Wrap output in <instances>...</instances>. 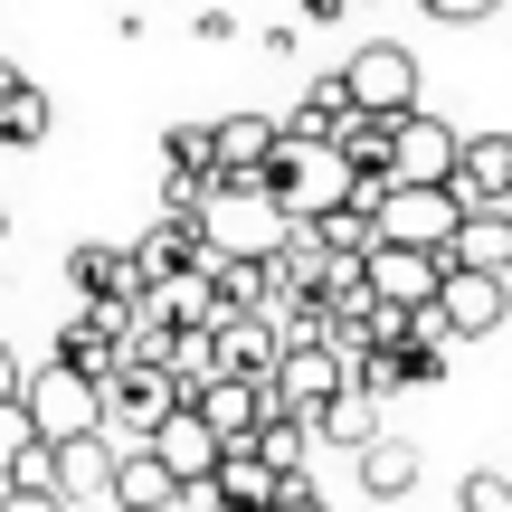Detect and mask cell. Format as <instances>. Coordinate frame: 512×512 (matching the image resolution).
Returning a JSON list of instances; mask_svg holds the SVG:
<instances>
[{"label": "cell", "instance_id": "cell-1", "mask_svg": "<svg viewBox=\"0 0 512 512\" xmlns=\"http://www.w3.org/2000/svg\"><path fill=\"white\" fill-rule=\"evenodd\" d=\"M266 190L285 200V219H294V228H323L332 209L361 200V171H351V152H342V143H294V133H285V152H275Z\"/></svg>", "mask_w": 512, "mask_h": 512}, {"label": "cell", "instance_id": "cell-2", "mask_svg": "<svg viewBox=\"0 0 512 512\" xmlns=\"http://www.w3.org/2000/svg\"><path fill=\"white\" fill-rule=\"evenodd\" d=\"M200 228H209V247H228V256H285L294 238V219H285V200H275L266 181H209V200H200Z\"/></svg>", "mask_w": 512, "mask_h": 512}, {"label": "cell", "instance_id": "cell-3", "mask_svg": "<svg viewBox=\"0 0 512 512\" xmlns=\"http://www.w3.org/2000/svg\"><path fill=\"white\" fill-rule=\"evenodd\" d=\"M456 228H465V200L446 181H389V200H380V247H427V256H446L456 247Z\"/></svg>", "mask_w": 512, "mask_h": 512}, {"label": "cell", "instance_id": "cell-4", "mask_svg": "<svg viewBox=\"0 0 512 512\" xmlns=\"http://www.w3.org/2000/svg\"><path fill=\"white\" fill-rule=\"evenodd\" d=\"M342 95H351V114L399 124V114H418V57H408L399 38H370V48L342 57Z\"/></svg>", "mask_w": 512, "mask_h": 512}, {"label": "cell", "instance_id": "cell-5", "mask_svg": "<svg viewBox=\"0 0 512 512\" xmlns=\"http://www.w3.org/2000/svg\"><path fill=\"white\" fill-rule=\"evenodd\" d=\"M29 427L38 446H76V437H105V380H76V370H29Z\"/></svg>", "mask_w": 512, "mask_h": 512}, {"label": "cell", "instance_id": "cell-6", "mask_svg": "<svg viewBox=\"0 0 512 512\" xmlns=\"http://www.w3.org/2000/svg\"><path fill=\"white\" fill-rule=\"evenodd\" d=\"M342 389H351V361L332 342H285V361L266 370V408L275 418H304V427L323 418V399H342Z\"/></svg>", "mask_w": 512, "mask_h": 512}, {"label": "cell", "instance_id": "cell-7", "mask_svg": "<svg viewBox=\"0 0 512 512\" xmlns=\"http://www.w3.org/2000/svg\"><path fill=\"white\" fill-rule=\"evenodd\" d=\"M67 285L86 294L95 313H114V323H133V313L152 304V275H143V256H133V247H114V238H86V247H67Z\"/></svg>", "mask_w": 512, "mask_h": 512}, {"label": "cell", "instance_id": "cell-8", "mask_svg": "<svg viewBox=\"0 0 512 512\" xmlns=\"http://www.w3.org/2000/svg\"><path fill=\"white\" fill-rule=\"evenodd\" d=\"M171 408H190L181 380H171V370H133V361H124V370L105 380V437H114V446H152Z\"/></svg>", "mask_w": 512, "mask_h": 512}, {"label": "cell", "instance_id": "cell-9", "mask_svg": "<svg viewBox=\"0 0 512 512\" xmlns=\"http://www.w3.org/2000/svg\"><path fill=\"white\" fill-rule=\"evenodd\" d=\"M361 275H370V304H389V313H418V304H437V285H446V256H427V247H380Z\"/></svg>", "mask_w": 512, "mask_h": 512}, {"label": "cell", "instance_id": "cell-10", "mask_svg": "<svg viewBox=\"0 0 512 512\" xmlns=\"http://www.w3.org/2000/svg\"><path fill=\"white\" fill-rule=\"evenodd\" d=\"M437 313H446V332H456V342H484V332L512 313V275H465V266H446Z\"/></svg>", "mask_w": 512, "mask_h": 512}, {"label": "cell", "instance_id": "cell-11", "mask_svg": "<svg viewBox=\"0 0 512 512\" xmlns=\"http://www.w3.org/2000/svg\"><path fill=\"white\" fill-rule=\"evenodd\" d=\"M456 152H465V133H446L437 114H399V133H389V181H456Z\"/></svg>", "mask_w": 512, "mask_h": 512}, {"label": "cell", "instance_id": "cell-12", "mask_svg": "<svg viewBox=\"0 0 512 512\" xmlns=\"http://www.w3.org/2000/svg\"><path fill=\"white\" fill-rule=\"evenodd\" d=\"M57 370H76V380H114L124 370V323L95 304H76L67 323H57Z\"/></svg>", "mask_w": 512, "mask_h": 512}, {"label": "cell", "instance_id": "cell-13", "mask_svg": "<svg viewBox=\"0 0 512 512\" xmlns=\"http://www.w3.org/2000/svg\"><path fill=\"white\" fill-rule=\"evenodd\" d=\"M446 190H456L465 209H512V133H465Z\"/></svg>", "mask_w": 512, "mask_h": 512}, {"label": "cell", "instance_id": "cell-14", "mask_svg": "<svg viewBox=\"0 0 512 512\" xmlns=\"http://www.w3.org/2000/svg\"><path fill=\"white\" fill-rule=\"evenodd\" d=\"M190 408H200V418L219 427V446H247L256 427L275 418V408H266V380H247V370H219V380H209V389H200Z\"/></svg>", "mask_w": 512, "mask_h": 512}, {"label": "cell", "instance_id": "cell-15", "mask_svg": "<svg viewBox=\"0 0 512 512\" xmlns=\"http://www.w3.org/2000/svg\"><path fill=\"white\" fill-rule=\"evenodd\" d=\"M275 152H285L275 114H219V181H266Z\"/></svg>", "mask_w": 512, "mask_h": 512}, {"label": "cell", "instance_id": "cell-16", "mask_svg": "<svg viewBox=\"0 0 512 512\" xmlns=\"http://www.w3.org/2000/svg\"><path fill=\"white\" fill-rule=\"evenodd\" d=\"M152 456H162V465H171L181 484H209L228 446H219V427H209L200 408H171V418H162V437H152Z\"/></svg>", "mask_w": 512, "mask_h": 512}, {"label": "cell", "instance_id": "cell-17", "mask_svg": "<svg viewBox=\"0 0 512 512\" xmlns=\"http://www.w3.org/2000/svg\"><path fill=\"white\" fill-rule=\"evenodd\" d=\"M209 494H219L228 512H275V503L294 494V484L275 475V465L256 456V446H228V456H219V475H209Z\"/></svg>", "mask_w": 512, "mask_h": 512}, {"label": "cell", "instance_id": "cell-18", "mask_svg": "<svg viewBox=\"0 0 512 512\" xmlns=\"http://www.w3.org/2000/svg\"><path fill=\"white\" fill-rule=\"evenodd\" d=\"M446 266H465V275H512V209H465Z\"/></svg>", "mask_w": 512, "mask_h": 512}, {"label": "cell", "instance_id": "cell-19", "mask_svg": "<svg viewBox=\"0 0 512 512\" xmlns=\"http://www.w3.org/2000/svg\"><path fill=\"white\" fill-rule=\"evenodd\" d=\"M275 361H285V332H275V313H228V323H219V370L266 380Z\"/></svg>", "mask_w": 512, "mask_h": 512}, {"label": "cell", "instance_id": "cell-20", "mask_svg": "<svg viewBox=\"0 0 512 512\" xmlns=\"http://www.w3.org/2000/svg\"><path fill=\"white\" fill-rule=\"evenodd\" d=\"M181 503V475H171L152 446H124V465H114V512H171Z\"/></svg>", "mask_w": 512, "mask_h": 512}, {"label": "cell", "instance_id": "cell-21", "mask_svg": "<svg viewBox=\"0 0 512 512\" xmlns=\"http://www.w3.org/2000/svg\"><path fill=\"white\" fill-rule=\"evenodd\" d=\"M275 124H285L294 143H342V133H351V95H342V67H332V76H313V86H304V105H294V114H275Z\"/></svg>", "mask_w": 512, "mask_h": 512}, {"label": "cell", "instance_id": "cell-22", "mask_svg": "<svg viewBox=\"0 0 512 512\" xmlns=\"http://www.w3.org/2000/svg\"><path fill=\"white\" fill-rule=\"evenodd\" d=\"M351 465H361V494H370V503H399V494H418V446H408V437H370Z\"/></svg>", "mask_w": 512, "mask_h": 512}, {"label": "cell", "instance_id": "cell-23", "mask_svg": "<svg viewBox=\"0 0 512 512\" xmlns=\"http://www.w3.org/2000/svg\"><path fill=\"white\" fill-rule=\"evenodd\" d=\"M370 437H380V399H370V389H342V399H323V418H313V446H342V456H361Z\"/></svg>", "mask_w": 512, "mask_h": 512}, {"label": "cell", "instance_id": "cell-24", "mask_svg": "<svg viewBox=\"0 0 512 512\" xmlns=\"http://www.w3.org/2000/svg\"><path fill=\"white\" fill-rule=\"evenodd\" d=\"M48 124H57L48 86H29V76H10V86H0V143H10V152H29V143H48Z\"/></svg>", "mask_w": 512, "mask_h": 512}, {"label": "cell", "instance_id": "cell-25", "mask_svg": "<svg viewBox=\"0 0 512 512\" xmlns=\"http://www.w3.org/2000/svg\"><path fill=\"white\" fill-rule=\"evenodd\" d=\"M247 446H256V456H266L285 484H313V475H304V456H313V427H304V418H266Z\"/></svg>", "mask_w": 512, "mask_h": 512}, {"label": "cell", "instance_id": "cell-26", "mask_svg": "<svg viewBox=\"0 0 512 512\" xmlns=\"http://www.w3.org/2000/svg\"><path fill=\"white\" fill-rule=\"evenodd\" d=\"M38 456V427H29V399H0V484Z\"/></svg>", "mask_w": 512, "mask_h": 512}, {"label": "cell", "instance_id": "cell-27", "mask_svg": "<svg viewBox=\"0 0 512 512\" xmlns=\"http://www.w3.org/2000/svg\"><path fill=\"white\" fill-rule=\"evenodd\" d=\"M456 512H512V465H475L465 494H456Z\"/></svg>", "mask_w": 512, "mask_h": 512}, {"label": "cell", "instance_id": "cell-28", "mask_svg": "<svg viewBox=\"0 0 512 512\" xmlns=\"http://www.w3.org/2000/svg\"><path fill=\"white\" fill-rule=\"evenodd\" d=\"M0 512H67V494H29V484H0Z\"/></svg>", "mask_w": 512, "mask_h": 512}, {"label": "cell", "instance_id": "cell-29", "mask_svg": "<svg viewBox=\"0 0 512 512\" xmlns=\"http://www.w3.org/2000/svg\"><path fill=\"white\" fill-rule=\"evenodd\" d=\"M418 10H437V19H456V29H465V19H494L503 0H418Z\"/></svg>", "mask_w": 512, "mask_h": 512}, {"label": "cell", "instance_id": "cell-30", "mask_svg": "<svg viewBox=\"0 0 512 512\" xmlns=\"http://www.w3.org/2000/svg\"><path fill=\"white\" fill-rule=\"evenodd\" d=\"M0 399H29V361H19L10 342H0Z\"/></svg>", "mask_w": 512, "mask_h": 512}, {"label": "cell", "instance_id": "cell-31", "mask_svg": "<svg viewBox=\"0 0 512 512\" xmlns=\"http://www.w3.org/2000/svg\"><path fill=\"white\" fill-rule=\"evenodd\" d=\"M351 10H361V0H304V19H313V29H332V19H351Z\"/></svg>", "mask_w": 512, "mask_h": 512}, {"label": "cell", "instance_id": "cell-32", "mask_svg": "<svg viewBox=\"0 0 512 512\" xmlns=\"http://www.w3.org/2000/svg\"><path fill=\"white\" fill-rule=\"evenodd\" d=\"M275 512H332V503H323V494H313V484H294V494H285V503H275Z\"/></svg>", "mask_w": 512, "mask_h": 512}, {"label": "cell", "instance_id": "cell-33", "mask_svg": "<svg viewBox=\"0 0 512 512\" xmlns=\"http://www.w3.org/2000/svg\"><path fill=\"white\" fill-rule=\"evenodd\" d=\"M0 238H10V200H0Z\"/></svg>", "mask_w": 512, "mask_h": 512}, {"label": "cell", "instance_id": "cell-34", "mask_svg": "<svg viewBox=\"0 0 512 512\" xmlns=\"http://www.w3.org/2000/svg\"><path fill=\"white\" fill-rule=\"evenodd\" d=\"M76 512H114V503H76Z\"/></svg>", "mask_w": 512, "mask_h": 512}, {"label": "cell", "instance_id": "cell-35", "mask_svg": "<svg viewBox=\"0 0 512 512\" xmlns=\"http://www.w3.org/2000/svg\"><path fill=\"white\" fill-rule=\"evenodd\" d=\"M0 304H10V275H0Z\"/></svg>", "mask_w": 512, "mask_h": 512}, {"label": "cell", "instance_id": "cell-36", "mask_svg": "<svg viewBox=\"0 0 512 512\" xmlns=\"http://www.w3.org/2000/svg\"><path fill=\"white\" fill-rule=\"evenodd\" d=\"M0 152H10V143H0Z\"/></svg>", "mask_w": 512, "mask_h": 512}]
</instances>
